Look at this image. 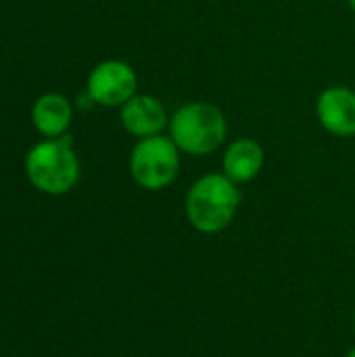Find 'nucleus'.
<instances>
[{
  "instance_id": "1",
  "label": "nucleus",
  "mask_w": 355,
  "mask_h": 357,
  "mask_svg": "<svg viewBox=\"0 0 355 357\" xmlns=\"http://www.w3.org/2000/svg\"><path fill=\"white\" fill-rule=\"evenodd\" d=\"M241 201L243 195L239 184L222 172H209L190 184L184 197V213L192 230L213 236L232 226L241 209Z\"/></svg>"
},
{
  "instance_id": "2",
  "label": "nucleus",
  "mask_w": 355,
  "mask_h": 357,
  "mask_svg": "<svg viewBox=\"0 0 355 357\" xmlns=\"http://www.w3.org/2000/svg\"><path fill=\"white\" fill-rule=\"evenodd\" d=\"M167 136L186 157H209L218 153L228 138L226 113L209 100H188L172 117Z\"/></svg>"
},
{
  "instance_id": "3",
  "label": "nucleus",
  "mask_w": 355,
  "mask_h": 357,
  "mask_svg": "<svg viewBox=\"0 0 355 357\" xmlns=\"http://www.w3.org/2000/svg\"><path fill=\"white\" fill-rule=\"evenodd\" d=\"M80 159L71 134L44 138L31 146L25 157L27 180L44 195H65L80 182Z\"/></svg>"
},
{
  "instance_id": "4",
  "label": "nucleus",
  "mask_w": 355,
  "mask_h": 357,
  "mask_svg": "<svg viewBox=\"0 0 355 357\" xmlns=\"http://www.w3.org/2000/svg\"><path fill=\"white\" fill-rule=\"evenodd\" d=\"M180 165L182 153L167 134L136 140L128 159L132 180L149 192L169 188L180 176Z\"/></svg>"
},
{
  "instance_id": "5",
  "label": "nucleus",
  "mask_w": 355,
  "mask_h": 357,
  "mask_svg": "<svg viewBox=\"0 0 355 357\" xmlns=\"http://www.w3.org/2000/svg\"><path fill=\"white\" fill-rule=\"evenodd\" d=\"M86 92L94 105L119 109L138 94V73L121 59H107L92 67L86 79Z\"/></svg>"
},
{
  "instance_id": "6",
  "label": "nucleus",
  "mask_w": 355,
  "mask_h": 357,
  "mask_svg": "<svg viewBox=\"0 0 355 357\" xmlns=\"http://www.w3.org/2000/svg\"><path fill=\"white\" fill-rule=\"evenodd\" d=\"M169 117L172 115L163 100L153 94L138 92L119 107V123L134 140L165 134L169 128Z\"/></svg>"
},
{
  "instance_id": "7",
  "label": "nucleus",
  "mask_w": 355,
  "mask_h": 357,
  "mask_svg": "<svg viewBox=\"0 0 355 357\" xmlns=\"http://www.w3.org/2000/svg\"><path fill=\"white\" fill-rule=\"evenodd\" d=\"M318 123L335 138L355 136V90L343 84L324 88L316 98Z\"/></svg>"
},
{
  "instance_id": "8",
  "label": "nucleus",
  "mask_w": 355,
  "mask_h": 357,
  "mask_svg": "<svg viewBox=\"0 0 355 357\" xmlns=\"http://www.w3.org/2000/svg\"><path fill=\"white\" fill-rule=\"evenodd\" d=\"M264 165H266V151L255 138L241 136L224 146L222 174L239 186L253 182L262 174Z\"/></svg>"
},
{
  "instance_id": "9",
  "label": "nucleus",
  "mask_w": 355,
  "mask_h": 357,
  "mask_svg": "<svg viewBox=\"0 0 355 357\" xmlns=\"http://www.w3.org/2000/svg\"><path fill=\"white\" fill-rule=\"evenodd\" d=\"M31 121L44 138H59L67 134L73 121V105L59 92H46L36 98L31 107Z\"/></svg>"
},
{
  "instance_id": "10",
  "label": "nucleus",
  "mask_w": 355,
  "mask_h": 357,
  "mask_svg": "<svg viewBox=\"0 0 355 357\" xmlns=\"http://www.w3.org/2000/svg\"><path fill=\"white\" fill-rule=\"evenodd\" d=\"M347 6H349V8L354 10V15H355V0H347Z\"/></svg>"
},
{
  "instance_id": "11",
  "label": "nucleus",
  "mask_w": 355,
  "mask_h": 357,
  "mask_svg": "<svg viewBox=\"0 0 355 357\" xmlns=\"http://www.w3.org/2000/svg\"><path fill=\"white\" fill-rule=\"evenodd\" d=\"M345 357H355V347H354V349H349V354H347Z\"/></svg>"
},
{
  "instance_id": "12",
  "label": "nucleus",
  "mask_w": 355,
  "mask_h": 357,
  "mask_svg": "<svg viewBox=\"0 0 355 357\" xmlns=\"http://www.w3.org/2000/svg\"><path fill=\"white\" fill-rule=\"evenodd\" d=\"M354 328H355V314H354Z\"/></svg>"
}]
</instances>
